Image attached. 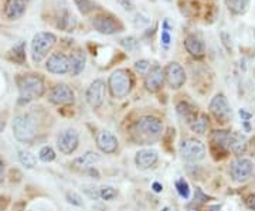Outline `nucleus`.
<instances>
[{
    "mask_svg": "<svg viewBox=\"0 0 255 211\" xmlns=\"http://www.w3.org/2000/svg\"><path fill=\"white\" fill-rule=\"evenodd\" d=\"M16 84H17L20 104L37 101L46 94L44 80L37 74H21L16 78Z\"/></svg>",
    "mask_w": 255,
    "mask_h": 211,
    "instance_id": "f257e3e1",
    "label": "nucleus"
},
{
    "mask_svg": "<svg viewBox=\"0 0 255 211\" xmlns=\"http://www.w3.org/2000/svg\"><path fill=\"white\" fill-rule=\"evenodd\" d=\"M133 135L142 145L153 143L163 135V123L156 116H142L133 126Z\"/></svg>",
    "mask_w": 255,
    "mask_h": 211,
    "instance_id": "f03ea898",
    "label": "nucleus"
},
{
    "mask_svg": "<svg viewBox=\"0 0 255 211\" xmlns=\"http://www.w3.org/2000/svg\"><path fill=\"white\" fill-rule=\"evenodd\" d=\"M57 44V36L51 31H40L33 37L30 44V53L33 63H41L46 58L48 53L54 48Z\"/></svg>",
    "mask_w": 255,
    "mask_h": 211,
    "instance_id": "7ed1b4c3",
    "label": "nucleus"
},
{
    "mask_svg": "<svg viewBox=\"0 0 255 211\" xmlns=\"http://www.w3.org/2000/svg\"><path fill=\"white\" fill-rule=\"evenodd\" d=\"M13 135L20 143L31 145L37 138L36 125L28 115H17L13 119Z\"/></svg>",
    "mask_w": 255,
    "mask_h": 211,
    "instance_id": "20e7f679",
    "label": "nucleus"
},
{
    "mask_svg": "<svg viewBox=\"0 0 255 211\" xmlns=\"http://www.w3.org/2000/svg\"><path fill=\"white\" fill-rule=\"evenodd\" d=\"M132 75L128 70H115L110 75L108 80V87L114 98H125L129 95V92L132 90Z\"/></svg>",
    "mask_w": 255,
    "mask_h": 211,
    "instance_id": "39448f33",
    "label": "nucleus"
},
{
    "mask_svg": "<svg viewBox=\"0 0 255 211\" xmlns=\"http://www.w3.org/2000/svg\"><path fill=\"white\" fill-rule=\"evenodd\" d=\"M91 26L95 31L105 36H112L124 31V23L111 13H98L91 18Z\"/></svg>",
    "mask_w": 255,
    "mask_h": 211,
    "instance_id": "423d86ee",
    "label": "nucleus"
},
{
    "mask_svg": "<svg viewBox=\"0 0 255 211\" xmlns=\"http://www.w3.org/2000/svg\"><path fill=\"white\" fill-rule=\"evenodd\" d=\"M180 156L186 162H200L206 157V146L199 139H186L180 143Z\"/></svg>",
    "mask_w": 255,
    "mask_h": 211,
    "instance_id": "0eeeda50",
    "label": "nucleus"
},
{
    "mask_svg": "<svg viewBox=\"0 0 255 211\" xmlns=\"http://www.w3.org/2000/svg\"><path fill=\"white\" fill-rule=\"evenodd\" d=\"M253 172H254V165L250 159L246 157H237L230 167V173L236 183H246L253 176Z\"/></svg>",
    "mask_w": 255,
    "mask_h": 211,
    "instance_id": "6e6552de",
    "label": "nucleus"
},
{
    "mask_svg": "<svg viewBox=\"0 0 255 211\" xmlns=\"http://www.w3.org/2000/svg\"><path fill=\"white\" fill-rule=\"evenodd\" d=\"M210 112L220 123H227L231 119V106L224 94H217L210 102Z\"/></svg>",
    "mask_w": 255,
    "mask_h": 211,
    "instance_id": "1a4fd4ad",
    "label": "nucleus"
},
{
    "mask_svg": "<svg viewBox=\"0 0 255 211\" xmlns=\"http://www.w3.org/2000/svg\"><path fill=\"white\" fill-rule=\"evenodd\" d=\"M80 143V136L75 129H64L57 138V147L63 155H71L77 150Z\"/></svg>",
    "mask_w": 255,
    "mask_h": 211,
    "instance_id": "9d476101",
    "label": "nucleus"
},
{
    "mask_svg": "<svg viewBox=\"0 0 255 211\" xmlns=\"http://www.w3.org/2000/svg\"><path fill=\"white\" fill-rule=\"evenodd\" d=\"M164 80L172 90H180L186 83L184 68L176 61L169 63L164 68Z\"/></svg>",
    "mask_w": 255,
    "mask_h": 211,
    "instance_id": "9b49d317",
    "label": "nucleus"
},
{
    "mask_svg": "<svg viewBox=\"0 0 255 211\" xmlns=\"http://www.w3.org/2000/svg\"><path fill=\"white\" fill-rule=\"evenodd\" d=\"M46 70L55 75H64L70 73V58L61 51L48 55L46 60Z\"/></svg>",
    "mask_w": 255,
    "mask_h": 211,
    "instance_id": "f8f14e48",
    "label": "nucleus"
},
{
    "mask_svg": "<svg viewBox=\"0 0 255 211\" xmlns=\"http://www.w3.org/2000/svg\"><path fill=\"white\" fill-rule=\"evenodd\" d=\"M105 95H107V85H105V83L102 80H95L88 87L85 98H87V102L90 104L91 108L98 109L105 101Z\"/></svg>",
    "mask_w": 255,
    "mask_h": 211,
    "instance_id": "ddd939ff",
    "label": "nucleus"
},
{
    "mask_svg": "<svg viewBox=\"0 0 255 211\" xmlns=\"http://www.w3.org/2000/svg\"><path fill=\"white\" fill-rule=\"evenodd\" d=\"M47 100L54 105H70L75 100V95L67 84H58L50 90Z\"/></svg>",
    "mask_w": 255,
    "mask_h": 211,
    "instance_id": "4468645a",
    "label": "nucleus"
},
{
    "mask_svg": "<svg viewBox=\"0 0 255 211\" xmlns=\"http://www.w3.org/2000/svg\"><path fill=\"white\" fill-rule=\"evenodd\" d=\"M228 140H230V132L228 130H214L210 135V147L214 157H217V153L226 156L230 150L228 147Z\"/></svg>",
    "mask_w": 255,
    "mask_h": 211,
    "instance_id": "2eb2a0df",
    "label": "nucleus"
},
{
    "mask_svg": "<svg viewBox=\"0 0 255 211\" xmlns=\"http://www.w3.org/2000/svg\"><path fill=\"white\" fill-rule=\"evenodd\" d=\"M95 140H97V146L100 147L101 152H104L107 155H112L118 150V139L110 130H100L97 133Z\"/></svg>",
    "mask_w": 255,
    "mask_h": 211,
    "instance_id": "dca6fc26",
    "label": "nucleus"
},
{
    "mask_svg": "<svg viewBox=\"0 0 255 211\" xmlns=\"http://www.w3.org/2000/svg\"><path fill=\"white\" fill-rule=\"evenodd\" d=\"M183 44H184L186 51L194 58H203L206 54V46H204L203 38L197 34H194V33H190L184 37Z\"/></svg>",
    "mask_w": 255,
    "mask_h": 211,
    "instance_id": "f3484780",
    "label": "nucleus"
},
{
    "mask_svg": "<svg viewBox=\"0 0 255 211\" xmlns=\"http://www.w3.org/2000/svg\"><path fill=\"white\" fill-rule=\"evenodd\" d=\"M164 70L160 67H153L145 77V88L149 92H157L164 85Z\"/></svg>",
    "mask_w": 255,
    "mask_h": 211,
    "instance_id": "a211bd4d",
    "label": "nucleus"
},
{
    "mask_svg": "<svg viewBox=\"0 0 255 211\" xmlns=\"http://www.w3.org/2000/svg\"><path fill=\"white\" fill-rule=\"evenodd\" d=\"M27 10V3L23 0H6L3 13L7 20H18L24 16Z\"/></svg>",
    "mask_w": 255,
    "mask_h": 211,
    "instance_id": "6ab92c4d",
    "label": "nucleus"
},
{
    "mask_svg": "<svg viewBox=\"0 0 255 211\" xmlns=\"http://www.w3.org/2000/svg\"><path fill=\"white\" fill-rule=\"evenodd\" d=\"M157 160H159V155L153 149H142V150L137 152L136 156H135V163L142 170L153 167Z\"/></svg>",
    "mask_w": 255,
    "mask_h": 211,
    "instance_id": "aec40b11",
    "label": "nucleus"
},
{
    "mask_svg": "<svg viewBox=\"0 0 255 211\" xmlns=\"http://www.w3.org/2000/svg\"><path fill=\"white\" fill-rule=\"evenodd\" d=\"M228 147L236 156L241 157L243 155H246V152L248 150V140L240 132H231L230 140H228Z\"/></svg>",
    "mask_w": 255,
    "mask_h": 211,
    "instance_id": "412c9836",
    "label": "nucleus"
},
{
    "mask_svg": "<svg viewBox=\"0 0 255 211\" xmlns=\"http://www.w3.org/2000/svg\"><path fill=\"white\" fill-rule=\"evenodd\" d=\"M68 58H70V74H71L73 77L80 75V74L84 71L85 64H87V55H85V51L81 50V48H77V50H74Z\"/></svg>",
    "mask_w": 255,
    "mask_h": 211,
    "instance_id": "4be33fe9",
    "label": "nucleus"
},
{
    "mask_svg": "<svg viewBox=\"0 0 255 211\" xmlns=\"http://www.w3.org/2000/svg\"><path fill=\"white\" fill-rule=\"evenodd\" d=\"M100 160L101 156L97 152H87V153H84L82 156L77 157V159L74 160V166L78 167V169H81V170H88V169L94 167V165L98 163Z\"/></svg>",
    "mask_w": 255,
    "mask_h": 211,
    "instance_id": "5701e85b",
    "label": "nucleus"
},
{
    "mask_svg": "<svg viewBox=\"0 0 255 211\" xmlns=\"http://www.w3.org/2000/svg\"><path fill=\"white\" fill-rule=\"evenodd\" d=\"M57 27L64 31H73L77 27V18L68 10H63L57 17Z\"/></svg>",
    "mask_w": 255,
    "mask_h": 211,
    "instance_id": "b1692460",
    "label": "nucleus"
},
{
    "mask_svg": "<svg viewBox=\"0 0 255 211\" xmlns=\"http://www.w3.org/2000/svg\"><path fill=\"white\" fill-rule=\"evenodd\" d=\"M7 58L11 63H14V64H26V43L24 41H18L17 44L9 51Z\"/></svg>",
    "mask_w": 255,
    "mask_h": 211,
    "instance_id": "393cba45",
    "label": "nucleus"
},
{
    "mask_svg": "<svg viewBox=\"0 0 255 211\" xmlns=\"http://www.w3.org/2000/svg\"><path fill=\"white\" fill-rule=\"evenodd\" d=\"M176 109H177V113H179V115H180L183 119L186 120L189 125H190L191 122L199 116L197 109H196L191 104H189V102H186V101L179 102V104H177V106H176Z\"/></svg>",
    "mask_w": 255,
    "mask_h": 211,
    "instance_id": "a878e982",
    "label": "nucleus"
},
{
    "mask_svg": "<svg viewBox=\"0 0 255 211\" xmlns=\"http://www.w3.org/2000/svg\"><path fill=\"white\" fill-rule=\"evenodd\" d=\"M189 126H190V129L194 133L204 135L207 132V129H209V116L206 113H200L196 119L191 122Z\"/></svg>",
    "mask_w": 255,
    "mask_h": 211,
    "instance_id": "bb28decb",
    "label": "nucleus"
},
{
    "mask_svg": "<svg viewBox=\"0 0 255 211\" xmlns=\"http://www.w3.org/2000/svg\"><path fill=\"white\" fill-rule=\"evenodd\" d=\"M17 157H18V162L24 166L26 169H34V167H36L37 157L34 156L31 152L26 150V149H18Z\"/></svg>",
    "mask_w": 255,
    "mask_h": 211,
    "instance_id": "cd10ccee",
    "label": "nucleus"
},
{
    "mask_svg": "<svg viewBox=\"0 0 255 211\" xmlns=\"http://www.w3.org/2000/svg\"><path fill=\"white\" fill-rule=\"evenodd\" d=\"M226 6L233 14H244L248 9V0H226Z\"/></svg>",
    "mask_w": 255,
    "mask_h": 211,
    "instance_id": "c85d7f7f",
    "label": "nucleus"
},
{
    "mask_svg": "<svg viewBox=\"0 0 255 211\" xmlns=\"http://www.w3.org/2000/svg\"><path fill=\"white\" fill-rule=\"evenodd\" d=\"M74 3L78 7L80 13L84 16H87V14L92 13L94 10L98 9V4L94 0H74Z\"/></svg>",
    "mask_w": 255,
    "mask_h": 211,
    "instance_id": "c756f323",
    "label": "nucleus"
},
{
    "mask_svg": "<svg viewBox=\"0 0 255 211\" xmlns=\"http://www.w3.org/2000/svg\"><path fill=\"white\" fill-rule=\"evenodd\" d=\"M98 192H100V200H105V202H112L118 196L117 189H114L112 186H102V187H98Z\"/></svg>",
    "mask_w": 255,
    "mask_h": 211,
    "instance_id": "7c9ffc66",
    "label": "nucleus"
},
{
    "mask_svg": "<svg viewBox=\"0 0 255 211\" xmlns=\"http://www.w3.org/2000/svg\"><path fill=\"white\" fill-rule=\"evenodd\" d=\"M172 43V34H170V26H169V21L164 20L163 27H162V34H160V44L164 48H169Z\"/></svg>",
    "mask_w": 255,
    "mask_h": 211,
    "instance_id": "2f4dec72",
    "label": "nucleus"
},
{
    "mask_svg": "<svg viewBox=\"0 0 255 211\" xmlns=\"http://www.w3.org/2000/svg\"><path fill=\"white\" fill-rule=\"evenodd\" d=\"M38 159H40L41 162H44V163L53 162L55 159L54 149L50 146H43L40 149V152H38Z\"/></svg>",
    "mask_w": 255,
    "mask_h": 211,
    "instance_id": "473e14b6",
    "label": "nucleus"
},
{
    "mask_svg": "<svg viewBox=\"0 0 255 211\" xmlns=\"http://www.w3.org/2000/svg\"><path fill=\"white\" fill-rule=\"evenodd\" d=\"M176 190H177V193L180 194V197L186 199V200L190 197V186L183 177L176 180Z\"/></svg>",
    "mask_w": 255,
    "mask_h": 211,
    "instance_id": "72a5a7b5",
    "label": "nucleus"
},
{
    "mask_svg": "<svg viewBox=\"0 0 255 211\" xmlns=\"http://www.w3.org/2000/svg\"><path fill=\"white\" fill-rule=\"evenodd\" d=\"M135 70H136V73L139 74H147L150 70H152V67H150V61H147V60H140V61H136L135 63Z\"/></svg>",
    "mask_w": 255,
    "mask_h": 211,
    "instance_id": "f704fd0d",
    "label": "nucleus"
},
{
    "mask_svg": "<svg viewBox=\"0 0 255 211\" xmlns=\"http://www.w3.org/2000/svg\"><path fill=\"white\" fill-rule=\"evenodd\" d=\"M67 202L70 203V204H73V206H77V207H82V206H84L81 196L74 193V192H68V193H67Z\"/></svg>",
    "mask_w": 255,
    "mask_h": 211,
    "instance_id": "c9c22d12",
    "label": "nucleus"
},
{
    "mask_svg": "<svg viewBox=\"0 0 255 211\" xmlns=\"http://www.w3.org/2000/svg\"><path fill=\"white\" fill-rule=\"evenodd\" d=\"M84 193L87 194L91 200H100V192H98V187H94V186H84L82 187Z\"/></svg>",
    "mask_w": 255,
    "mask_h": 211,
    "instance_id": "e433bc0d",
    "label": "nucleus"
},
{
    "mask_svg": "<svg viewBox=\"0 0 255 211\" xmlns=\"http://www.w3.org/2000/svg\"><path fill=\"white\" fill-rule=\"evenodd\" d=\"M210 197L209 196H206V194L201 192V189H196V194H194V202L199 203V204H201V203H206L209 202Z\"/></svg>",
    "mask_w": 255,
    "mask_h": 211,
    "instance_id": "4c0bfd02",
    "label": "nucleus"
},
{
    "mask_svg": "<svg viewBox=\"0 0 255 211\" xmlns=\"http://www.w3.org/2000/svg\"><path fill=\"white\" fill-rule=\"evenodd\" d=\"M246 206L250 210L255 211V194H250L246 197Z\"/></svg>",
    "mask_w": 255,
    "mask_h": 211,
    "instance_id": "58836bf2",
    "label": "nucleus"
},
{
    "mask_svg": "<svg viewBox=\"0 0 255 211\" xmlns=\"http://www.w3.org/2000/svg\"><path fill=\"white\" fill-rule=\"evenodd\" d=\"M9 197L7 196H0V211H4L9 206Z\"/></svg>",
    "mask_w": 255,
    "mask_h": 211,
    "instance_id": "ea45409f",
    "label": "nucleus"
},
{
    "mask_svg": "<svg viewBox=\"0 0 255 211\" xmlns=\"http://www.w3.org/2000/svg\"><path fill=\"white\" fill-rule=\"evenodd\" d=\"M4 182V162L0 157V184Z\"/></svg>",
    "mask_w": 255,
    "mask_h": 211,
    "instance_id": "a19ab883",
    "label": "nucleus"
},
{
    "mask_svg": "<svg viewBox=\"0 0 255 211\" xmlns=\"http://www.w3.org/2000/svg\"><path fill=\"white\" fill-rule=\"evenodd\" d=\"M152 189H153V192H156V193H160L163 190V186L160 183H157V182H155V183L152 184Z\"/></svg>",
    "mask_w": 255,
    "mask_h": 211,
    "instance_id": "79ce46f5",
    "label": "nucleus"
},
{
    "mask_svg": "<svg viewBox=\"0 0 255 211\" xmlns=\"http://www.w3.org/2000/svg\"><path fill=\"white\" fill-rule=\"evenodd\" d=\"M240 116L244 119V122H247V120L251 118V113H248V112H246L244 109H240Z\"/></svg>",
    "mask_w": 255,
    "mask_h": 211,
    "instance_id": "37998d69",
    "label": "nucleus"
},
{
    "mask_svg": "<svg viewBox=\"0 0 255 211\" xmlns=\"http://www.w3.org/2000/svg\"><path fill=\"white\" fill-rule=\"evenodd\" d=\"M209 211H221L220 206H210Z\"/></svg>",
    "mask_w": 255,
    "mask_h": 211,
    "instance_id": "c03bdc74",
    "label": "nucleus"
},
{
    "mask_svg": "<svg viewBox=\"0 0 255 211\" xmlns=\"http://www.w3.org/2000/svg\"><path fill=\"white\" fill-rule=\"evenodd\" d=\"M4 126H6V122L4 120H0V132L4 130Z\"/></svg>",
    "mask_w": 255,
    "mask_h": 211,
    "instance_id": "a18cd8bd",
    "label": "nucleus"
},
{
    "mask_svg": "<svg viewBox=\"0 0 255 211\" xmlns=\"http://www.w3.org/2000/svg\"><path fill=\"white\" fill-rule=\"evenodd\" d=\"M189 211H200L199 209H194V207H189Z\"/></svg>",
    "mask_w": 255,
    "mask_h": 211,
    "instance_id": "49530a36",
    "label": "nucleus"
},
{
    "mask_svg": "<svg viewBox=\"0 0 255 211\" xmlns=\"http://www.w3.org/2000/svg\"><path fill=\"white\" fill-rule=\"evenodd\" d=\"M23 1H26V3H28V1H30V0H23Z\"/></svg>",
    "mask_w": 255,
    "mask_h": 211,
    "instance_id": "de8ad7c7",
    "label": "nucleus"
}]
</instances>
